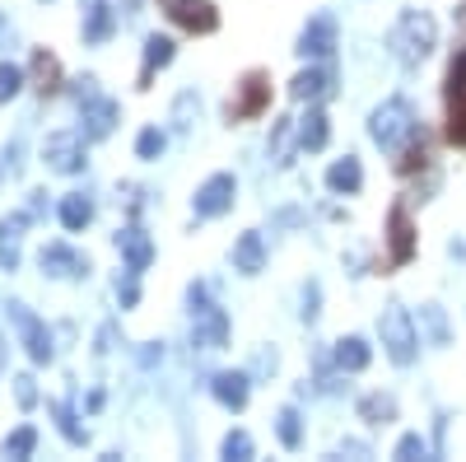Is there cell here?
I'll list each match as a JSON object with an SVG mask.
<instances>
[{
	"mask_svg": "<svg viewBox=\"0 0 466 462\" xmlns=\"http://www.w3.org/2000/svg\"><path fill=\"white\" fill-rule=\"evenodd\" d=\"M434 43H439V24H434V15H424V10H406L392 24V33H387V47H392L406 66H420L424 56L434 52Z\"/></svg>",
	"mask_w": 466,
	"mask_h": 462,
	"instance_id": "obj_1",
	"label": "cell"
},
{
	"mask_svg": "<svg viewBox=\"0 0 466 462\" xmlns=\"http://www.w3.org/2000/svg\"><path fill=\"white\" fill-rule=\"evenodd\" d=\"M369 136L382 145V149H401L410 136H420V127H415V112L401 103V98H392V103H382L373 118H369Z\"/></svg>",
	"mask_w": 466,
	"mask_h": 462,
	"instance_id": "obj_2",
	"label": "cell"
},
{
	"mask_svg": "<svg viewBox=\"0 0 466 462\" xmlns=\"http://www.w3.org/2000/svg\"><path fill=\"white\" fill-rule=\"evenodd\" d=\"M443 108H448V140L466 149V47L448 61V80H443Z\"/></svg>",
	"mask_w": 466,
	"mask_h": 462,
	"instance_id": "obj_3",
	"label": "cell"
},
{
	"mask_svg": "<svg viewBox=\"0 0 466 462\" xmlns=\"http://www.w3.org/2000/svg\"><path fill=\"white\" fill-rule=\"evenodd\" d=\"M378 332H382V345H387V360H392V364H410V360H415V351H420V332H415V318L406 313L401 303L387 308L382 323H378Z\"/></svg>",
	"mask_w": 466,
	"mask_h": 462,
	"instance_id": "obj_4",
	"label": "cell"
},
{
	"mask_svg": "<svg viewBox=\"0 0 466 462\" xmlns=\"http://www.w3.org/2000/svg\"><path fill=\"white\" fill-rule=\"evenodd\" d=\"M270 108V75L266 70H248L238 80V94L228 98V122H252Z\"/></svg>",
	"mask_w": 466,
	"mask_h": 462,
	"instance_id": "obj_5",
	"label": "cell"
},
{
	"mask_svg": "<svg viewBox=\"0 0 466 462\" xmlns=\"http://www.w3.org/2000/svg\"><path fill=\"white\" fill-rule=\"evenodd\" d=\"M10 323L19 327V336H24V351L33 355V364H52V355H56V351H52V332H47V323L37 318L28 303H19V299L10 303Z\"/></svg>",
	"mask_w": 466,
	"mask_h": 462,
	"instance_id": "obj_6",
	"label": "cell"
},
{
	"mask_svg": "<svg viewBox=\"0 0 466 462\" xmlns=\"http://www.w3.org/2000/svg\"><path fill=\"white\" fill-rule=\"evenodd\" d=\"M85 89H80V112H85V140H103V136H112V127H116V103L112 98H103L98 89H94V80H80Z\"/></svg>",
	"mask_w": 466,
	"mask_h": 462,
	"instance_id": "obj_7",
	"label": "cell"
},
{
	"mask_svg": "<svg viewBox=\"0 0 466 462\" xmlns=\"http://www.w3.org/2000/svg\"><path fill=\"white\" fill-rule=\"evenodd\" d=\"M154 5L187 33H215L219 28V10L210 5V0H154Z\"/></svg>",
	"mask_w": 466,
	"mask_h": 462,
	"instance_id": "obj_8",
	"label": "cell"
},
{
	"mask_svg": "<svg viewBox=\"0 0 466 462\" xmlns=\"http://www.w3.org/2000/svg\"><path fill=\"white\" fill-rule=\"evenodd\" d=\"M233 197H238V182H233V173H215L197 187V197H191V210H197V220H215L224 210H233Z\"/></svg>",
	"mask_w": 466,
	"mask_h": 462,
	"instance_id": "obj_9",
	"label": "cell"
},
{
	"mask_svg": "<svg viewBox=\"0 0 466 462\" xmlns=\"http://www.w3.org/2000/svg\"><path fill=\"white\" fill-rule=\"evenodd\" d=\"M43 164L52 173H80L85 169V131H56V136H47Z\"/></svg>",
	"mask_w": 466,
	"mask_h": 462,
	"instance_id": "obj_10",
	"label": "cell"
},
{
	"mask_svg": "<svg viewBox=\"0 0 466 462\" xmlns=\"http://www.w3.org/2000/svg\"><path fill=\"white\" fill-rule=\"evenodd\" d=\"M410 257H415V224H410V210L397 201L387 210V262L406 266Z\"/></svg>",
	"mask_w": 466,
	"mask_h": 462,
	"instance_id": "obj_11",
	"label": "cell"
},
{
	"mask_svg": "<svg viewBox=\"0 0 466 462\" xmlns=\"http://www.w3.org/2000/svg\"><path fill=\"white\" fill-rule=\"evenodd\" d=\"M331 52H336V19L331 15H313V19H308V28L299 33V56L327 61Z\"/></svg>",
	"mask_w": 466,
	"mask_h": 462,
	"instance_id": "obj_12",
	"label": "cell"
},
{
	"mask_svg": "<svg viewBox=\"0 0 466 462\" xmlns=\"http://www.w3.org/2000/svg\"><path fill=\"white\" fill-rule=\"evenodd\" d=\"M191 345H201V351H224V345H228L224 308H215V303L201 308V313H197V332H191Z\"/></svg>",
	"mask_w": 466,
	"mask_h": 462,
	"instance_id": "obj_13",
	"label": "cell"
},
{
	"mask_svg": "<svg viewBox=\"0 0 466 462\" xmlns=\"http://www.w3.org/2000/svg\"><path fill=\"white\" fill-rule=\"evenodd\" d=\"M37 262H43V272H47V276H61V281L89 276V262H85L80 252H75V248H66V243H47Z\"/></svg>",
	"mask_w": 466,
	"mask_h": 462,
	"instance_id": "obj_14",
	"label": "cell"
},
{
	"mask_svg": "<svg viewBox=\"0 0 466 462\" xmlns=\"http://www.w3.org/2000/svg\"><path fill=\"white\" fill-rule=\"evenodd\" d=\"M116 248H122V257H127V272L131 276H145V266L154 262V243H149V234L145 229H122V234H116Z\"/></svg>",
	"mask_w": 466,
	"mask_h": 462,
	"instance_id": "obj_15",
	"label": "cell"
},
{
	"mask_svg": "<svg viewBox=\"0 0 466 462\" xmlns=\"http://www.w3.org/2000/svg\"><path fill=\"white\" fill-rule=\"evenodd\" d=\"M233 272H243V276H261L266 272V239L257 234V229L238 234V243H233Z\"/></svg>",
	"mask_w": 466,
	"mask_h": 462,
	"instance_id": "obj_16",
	"label": "cell"
},
{
	"mask_svg": "<svg viewBox=\"0 0 466 462\" xmlns=\"http://www.w3.org/2000/svg\"><path fill=\"white\" fill-rule=\"evenodd\" d=\"M28 210H19V215H5L0 220V266L5 272H15L19 266V243H24V229H28Z\"/></svg>",
	"mask_w": 466,
	"mask_h": 462,
	"instance_id": "obj_17",
	"label": "cell"
},
{
	"mask_svg": "<svg viewBox=\"0 0 466 462\" xmlns=\"http://www.w3.org/2000/svg\"><path fill=\"white\" fill-rule=\"evenodd\" d=\"M173 37H159V33H154V37H145V66H140V80H136V89H149L154 85V70H164L168 61H173Z\"/></svg>",
	"mask_w": 466,
	"mask_h": 462,
	"instance_id": "obj_18",
	"label": "cell"
},
{
	"mask_svg": "<svg viewBox=\"0 0 466 462\" xmlns=\"http://www.w3.org/2000/svg\"><path fill=\"white\" fill-rule=\"evenodd\" d=\"M331 94V70H299L294 80H289V98H299V103H318V98H327Z\"/></svg>",
	"mask_w": 466,
	"mask_h": 462,
	"instance_id": "obj_19",
	"label": "cell"
},
{
	"mask_svg": "<svg viewBox=\"0 0 466 462\" xmlns=\"http://www.w3.org/2000/svg\"><path fill=\"white\" fill-rule=\"evenodd\" d=\"M210 388H215V397H219L228 411H243V406H248V374L224 369V374H215V378H210Z\"/></svg>",
	"mask_w": 466,
	"mask_h": 462,
	"instance_id": "obj_20",
	"label": "cell"
},
{
	"mask_svg": "<svg viewBox=\"0 0 466 462\" xmlns=\"http://www.w3.org/2000/svg\"><path fill=\"white\" fill-rule=\"evenodd\" d=\"M116 28L112 10H107V0H85V43H107Z\"/></svg>",
	"mask_w": 466,
	"mask_h": 462,
	"instance_id": "obj_21",
	"label": "cell"
},
{
	"mask_svg": "<svg viewBox=\"0 0 466 462\" xmlns=\"http://www.w3.org/2000/svg\"><path fill=\"white\" fill-rule=\"evenodd\" d=\"M33 80H37V94H43V98L61 89V61H56L47 47L33 52Z\"/></svg>",
	"mask_w": 466,
	"mask_h": 462,
	"instance_id": "obj_22",
	"label": "cell"
},
{
	"mask_svg": "<svg viewBox=\"0 0 466 462\" xmlns=\"http://www.w3.org/2000/svg\"><path fill=\"white\" fill-rule=\"evenodd\" d=\"M369 360H373V345H369L364 336H345V341H336V364H340V369L360 374V369H369Z\"/></svg>",
	"mask_w": 466,
	"mask_h": 462,
	"instance_id": "obj_23",
	"label": "cell"
},
{
	"mask_svg": "<svg viewBox=\"0 0 466 462\" xmlns=\"http://www.w3.org/2000/svg\"><path fill=\"white\" fill-rule=\"evenodd\" d=\"M360 182H364V169H360L355 154H345V159H336L327 169V187L331 191H345V197H350V191H360Z\"/></svg>",
	"mask_w": 466,
	"mask_h": 462,
	"instance_id": "obj_24",
	"label": "cell"
},
{
	"mask_svg": "<svg viewBox=\"0 0 466 462\" xmlns=\"http://www.w3.org/2000/svg\"><path fill=\"white\" fill-rule=\"evenodd\" d=\"M89 220H94V201L85 197V191H70V197L61 201V224L70 229V234H80Z\"/></svg>",
	"mask_w": 466,
	"mask_h": 462,
	"instance_id": "obj_25",
	"label": "cell"
},
{
	"mask_svg": "<svg viewBox=\"0 0 466 462\" xmlns=\"http://www.w3.org/2000/svg\"><path fill=\"white\" fill-rule=\"evenodd\" d=\"M327 136H331L327 112H322V108H308V118L299 122V145H303V149H322V145H327Z\"/></svg>",
	"mask_w": 466,
	"mask_h": 462,
	"instance_id": "obj_26",
	"label": "cell"
},
{
	"mask_svg": "<svg viewBox=\"0 0 466 462\" xmlns=\"http://www.w3.org/2000/svg\"><path fill=\"white\" fill-rule=\"evenodd\" d=\"M360 420H364V426H387V420H397V402L387 393H369L360 402Z\"/></svg>",
	"mask_w": 466,
	"mask_h": 462,
	"instance_id": "obj_27",
	"label": "cell"
},
{
	"mask_svg": "<svg viewBox=\"0 0 466 462\" xmlns=\"http://www.w3.org/2000/svg\"><path fill=\"white\" fill-rule=\"evenodd\" d=\"M276 435H280L285 448H299V444H303V426H299V411H294V406H285V411L276 416Z\"/></svg>",
	"mask_w": 466,
	"mask_h": 462,
	"instance_id": "obj_28",
	"label": "cell"
},
{
	"mask_svg": "<svg viewBox=\"0 0 466 462\" xmlns=\"http://www.w3.org/2000/svg\"><path fill=\"white\" fill-rule=\"evenodd\" d=\"M52 416H56V426H61V435L70 439V444H85L89 435H85V426L75 420V411L66 406V402H52Z\"/></svg>",
	"mask_w": 466,
	"mask_h": 462,
	"instance_id": "obj_29",
	"label": "cell"
},
{
	"mask_svg": "<svg viewBox=\"0 0 466 462\" xmlns=\"http://www.w3.org/2000/svg\"><path fill=\"white\" fill-rule=\"evenodd\" d=\"M228 462H248L257 448H252V435L248 430H233V435H224V448H219Z\"/></svg>",
	"mask_w": 466,
	"mask_h": 462,
	"instance_id": "obj_30",
	"label": "cell"
},
{
	"mask_svg": "<svg viewBox=\"0 0 466 462\" xmlns=\"http://www.w3.org/2000/svg\"><path fill=\"white\" fill-rule=\"evenodd\" d=\"M37 448V430L33 426H19L15 435H5V457H28Z\"/></svg>",
	"mask_w": 466,
	"mask_h": 462,
	"instance_id": "obj_31",
	"label": "cell"
},
{
	"mask_svg": "<svg viewBox=\"0 0 466 462\" xmlns=\"http://www.w3.org/2000/svg\"><path fill=\"white\" fill-rule=\"evenodd\" d=\"M164 131H154V127H145L140 131V140H136V154H140V159H159V154H164Z\"/></svg>",
	"mask_w": 466,
	"mask_h": 462,
	"instance_id": "obj_32",
	"label": "cell"
},
{
	"mask_svg": "<svg viewBox=\"0 0 466 462\" xmlns=\"http://www.w3.org/2000/svg\"><path fill=\"white\" fill-rule=\"evenodd\" d=\"M19 89H24V70L5 61V66H0V103H10Z\"/></svg>",
	"mask_w": 466,
	"mask_h": 462,
	"instance_id": "obj_33",
	"label": "cell"
},
{
	"mask_svg": "<svg viewBox=\"0 0 466 462\" xmlns=\"http://www.w3.org/2000/svg\"><path fill=\"white\" fill-rule=\"evenodd\" d=\"M424 453H430V444H424L420 435H406V439L397 444V457H401V462H415V457H424Z\"/></svg>",
	"mask_w": 466,
	"mask_h": 462,
	"instance_id": "obj_34",
	"label": "cell"
},
{
	"mask_svg": "<svg viewBox=\"0 0 466 462\" xmlns=\"http://www.w3.org/2000/svg\"><path fill=\"white\" fill-rule=\"evenodd\" d=\"M289 131H294V122L280 118V122H276V136H270V140H276V145H270V154H276L280 164H285V140H289Z\"/></svg>",
	"mask_w": 466,
	"mask_h": 462,
	"instance_id": "obj_35",
	"label": "cell"
},
{
	"mask_svg": "<svg viewBox=\"0 0 466 462\" xmlns=\"http://www.w3.org/2000/svg\"><path fill=\"white\" fill-rule=\"evenodd\" d=\"M15 393H19V406H33V402H37V388H33V378H28V374L15 378Z\"/></svg>",
	"mask_w": 466,
	"mask_h": 462,
	"instance_id": "obj_36",
	"label": "cell"
},
{
	"mask_svg": "<svg viewBox=\"0 0 466 462\" xmlns=\"http://www.w3.org/2000/svg\"><path fill=\"white\" fill-rule=\"evenodd\" d=\"M0 364H5V341H0Z\"/></svg>",
	"mask_w": 466,
	"mask_h": 462,
	"instance_id": "obj_37",
	"label": "cell"
}]
</instances>
